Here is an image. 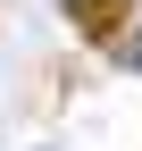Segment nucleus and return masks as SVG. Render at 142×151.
Here are the masks:
<instances>
[{
    "instance_id": "obj_1",
    "label": "nucleus",
    "mask_w": 142,
    "mask_h": 151,
    "mask_svg": "<svg viewBox=\"0 0 142 151\" xmlns=\"http://www.w3.org/2000/svg\"><path fill=\"white\" fill-rule=\"evenodd\" d=\"M126 9L134 0H67L75 34H92V42H117V34H126Z\"/></svg>"
}]
</instances>
